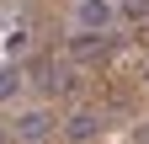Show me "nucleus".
Masks as SVG:
<instances>
[{
  "mask_svg": "<svg viewBox=\"0 0 149 144\" xmlns=\"http://www.w3.org/2000/svg\"><path fill=\"white\" fill-rule=\"evenodd\" d=\"M32 75H37V85H43V91H53V96H64L69 85H74V69H69V64H53V59H37Z\"/></svg>",
  "mask_w": 149,
  "mask_h": 144,
  "instance_id": "obj_1",
  "label": "nucleus"
},
{
  "mask_svg": "<svg viewBox=\"0 0 149 144\" xmlns=\"http://www.w3.org/2000/svg\"><path fill=\"white\" fill-rule=\"evenodd\" d=\"M16 139H27V144H37V139H48L53 134V117L37 107V112H27V117H16V128H11Z\"/></svg>",
  "mask_w": 149,
  "mask_h": 144,
  "instance_id": "obj_2",
  "label": "nucleus"
},
{
  "mask_svg": "<svg viewBox=\"0 0 149 144\" xmlns=\"http://www.w3.org/2000/svg\"><path fill=\"white\" fill-rule=\"evenodd\" d=\"M74 16H80L85 32H101V27L112 22V6H107V0H80V6H74Z\"/></svg>",
  "mask_w": 149,
  "mask_h": 144,
  "instance_id": "obj_3",
  "label": "nucleus"
},
{
  "mask_svg": "<svg viewBox=\"0 0 149 144\" xmlns=\"http://www.w3.org/2000/svg\"><path fill=\"white\" fill-rule=\"evenodd\" d=\"M101 123H107L101 112H74V117H69V139H74V144L96 139V134H101Z\"/></svg>",
  "mask_w": 149,
  "mask_h": 144,
  "instance_id": "obj_4",
  "label": "nucleus"
},
{
  "mask_svg": "<svg viewBox=\"0 0 149 144\" xmlns=\"http://www.w3.org/2000/svg\"><path fill=\"white\" fill-rule=\"evenodd\" d=\"M69 53H74V59H101V53H107V38H101V32H80V38L69 43Z\"/></svg>",
  "mask_w": 149,
  "mask_h": 144,
  "instance_id": "obj_5",
  "label": "nucleus"
},
{
  "mask_svg": "<svg viewBox=\"0 0 149 144\" xmlns=\"http://www.w3.org/2000/svg\"><path fill=\"white\" fill-rule=\"evenodd\" d=\"M16 85H22V69H16V64H0V101H6Z\"/></svg>",
  "mask_w": 149,
  "mask_h": 144,
  "instance_id": "obj_6",
  "label": "nucleus"
},
{
  "mask_svg": "<svg viewBox=\"0 0 149 144\" xmlns=\"http://www.w3.org/2000/svg\"><path fill=\"white\" fill-rule=\"evenodd\" d=\"M123 16L139 22V27H149V0H123Z\"/></svg>",
  "mask_w": 149,
  "mask_h": 144,
  "instance_id": "obj_7",
  "label": "nucleus"
},
{
  "mask_svg": "<svg viewBox=\"0 0 149 144\" xmlns=\"http://www.w3.org/2000/svg\"><path fill=\"white\" fill-rule=\"evenodd\" d=\"M22 48H27V32H6V53H11V59H16Z\"/></svg>",
  "mask_w": 149,
  "mask_h": 144,
  "instance_id": "obj_8",
  "label": "nucleus"
},
{
  "mask_svg": "<svg viewBox=\"0 0 149 144\" xmlns=\"http://www.w3.org/2000/svg\"><path fill=\"white\" fill-rule=\"evenodd\" d=\"M139 144H149V128H144V134H139Z\"/></svg>",
  "mask_w": 149,
  "mask_h": 144,
  "instance_id": "obj_9",
  "label": "nucleus"
},
{
  "mask_svg": "<svg viewBox=\"0 0 149 144\" xmlns=\"http://www.w3.org/2000/svg\"><path fill=\"white\" fill-rule=\"evenodd\" d=\"M0 144H6V128H0Z\"/></svg>",
  "mask_w": 149,
  "mask_h": 144,
  "instance_id": "obj_10",
  "label": "nucleus"
}]
</instances>
